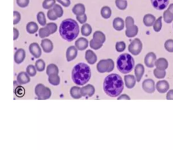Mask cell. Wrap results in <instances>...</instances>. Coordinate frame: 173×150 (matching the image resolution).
I'll return each instance as SVG.
<instances>
[{"mask_svg": "<svg viewBox=\"0 0 173 150\" xmlns=\"http://www.w3.org/2000/svg\"><path fill=\"white\" fill-rule=\"evenodd\" d=\"M103 89L105 93L110 97H117L124 89L123 78L117 74H110L105 78Z\"/></svg>", "mask_w": 173, "mask_h": 150, "instance_id": "cell-1", "label": "cell"}, {"mask_svg": "<svg viewBox=\"0 0 173 150\" xmlns=\"http://www.w3.org/2000/svg\"><path fill=\"white\" fill-rule=\"evenodd\" d=\"M59 32L64 39L71 42L78 36L79 26L75 20L72 18H67L61 23Z\"/></svg>", "mask_w": 173, "mask_h": 150, "instance_id": "cell-2", "label": "cell"}, {"mask_svg": "<svg viewBox=\"0 0 173 150\" xmlns=\"http://www.w3.org/2000/svg\"><path fill=\"white\" fill-rule=\"evenodd\" d=\"M91 75L90 68L85 63H79L72 70V80L78 86H83L86 84L90 79Z\"/></svg>", "mask_w": 173, "mask_h": 150, "instance_id": "cell-3", "label": "cell"}, {"mask_svg": "<svg viewBox=\"0 0 173 150\" xmlns=\"http://www.w3.org/2000/svg\"><path fill=\"white\" fill-rule=\"evenodd\" d=\"M135 66V60L131 54H123L117 60V68L121 73L127 74L131 72Z\"/></svg>", "mask_w": 173, "mask_h": 150, "instance_id": "cell-4", "label": "cell"}, {"mask_svg": "<svg viewBox=\"0 0 173 150\" xmlns=\"http://www.w3.org/2000/svg\"><path fill=\"white\" fill-rule=\"evenodd\" d=\"M114 62L111 59L102 60L96 65V69L99 72L104 73L111 72L114 68Z\"/></svg>", "mask_w": 173, "mask_h": 150, "instance_id": "cell-5", "label": "cell"}, {"mask_svg": "<svg viewBox=\"0 0 173 150\" xmlns=\"http://www.w3.org/2000/svg\"><path fill=\"white\" fill-rule=\"evenodd\" d=\"M134 18L132 17H127L126 19V35L129 38L136 36L138 33V28L134 23Z\"/></svg>", "mask_w": 173, "mask_h": 150, "instance_id": "cell-6", "label": "cell"}, {"mask_svg": "<svg viewBox=\"0 0 173 150\" xmlns=\"http://www.w3.org/2000/svg\"><path fill=\"white\" fill-rule=\"evenodd\" d=\"M35 94L39 100H46L49 99L51 95V91L48 87L39 84L35 87Z\"/></svg>", "mask_w": 173, "mask_h": 150, "instance_id": "cell-7", "label": "cell"}, {"mask_svg": "<svg viewBox=\"0 0 173 150\" xmlns=\"http://www.w3.org/2000/svg\"><path fill=\"white\" fill-rule=\"evenodd\" d=\"M143 48L142 42L139 38L133 40L128 47L129 53L134 56H137L140 54Z\"/></svg>", "mask_w": 173, "mask_h": 150, "instance_id": "cell-8", "label": "cell"}, {"mask_svg": "<svg viewBox=\"0 0 173 150\" xmlns=\"http://www.w3.org/2000/svg\"><path fill=\"white\" fill-rule=\"evenodd\" d=\"M142 87L145 92L151 94L154 92L156 88L154 81L152 79H146L143 81L142 83Z\"/></svg>", "mask_w": 173, "mask_h": 150, "instance_id": "cell-9", "label": "cell"}, {"mask_svg": "<svg viewBox=\"0 0 173 150\" xmlns=\"http://www.w3.org/2000/svg\"><path fill=\"white\" fill-rule=\"evenodd\" d=\"M156 61V56L153 52H150L146 55L144 58V63L147 67H154L155 61Z\"/></svg>", "mask_w": 173, "mask_h": 150, "instance_id": "cell-10", "label": "cell"}, {"mask_svg": "<svg viewBox=\"0 0 173 150\" xmlns=\"http://www.w3.org/2000/svg\"><path fill=\"white\" fill-rule=\"evenodd\" d=\"M81 94L83 97H92L95 93V88L92 84H87L83 86L80 90Z\"/></svg>", "mask_w": 173, "mask_h": 150, "instance_id": "cell-11", "label": "cell"}, {"mask_svg": "<svg viewBox=\"0 0 173 150\" xmlns=\"http://www.w3.org/2000/svg\"><path fill=\"white\" fill-rule=\"evenodd\" d=\"M152 5L157 10H162L167 8L169 0H151Z\"/></svg>", "mask_w": 173, "mask_h": 150, "instance_id": "cell-12", "label": "cell"}, {"mask_svg": "<svg viewBox=\"0 0 173 150\" xmlns=\"http://www.w3.org/2000/svg\"><path fill=\"white\" fill-rule=\"evenodd\" d=\"M170 88V84L165 80L159 81L156 83V89L160 94H164L167 92Z\"/></svg>", "mask_w": 173, "mask_h": 150, "instance_id": "cell-13", "label": "cell"}, {"mask_svg": "<svg viewBox=\"0 0 173 150\" xmlns=\"http://www.w3.org/2000/svg\"><path fill=\"white\" fill-rule=\"evenodd\" d=\"M29 51L30 53L35 58H39L42 54V51L39 45L36 42L31 43L29 45Z\"/></svg>", "mask_w": 173, "mask_h": 150, "instance_id": "cell-14", "label": "cell"}, {"mask_svg": "<svg viewBox=\"0 0 173 150\" xmlns=\"http://www.w3.org/2000/svg\"><path fill=\"white\" fill-rule=\"evenodd\" d=\"M78 54V50L76 46H71L68 48L66 51V58L67 61L70 62L75 59Z\"/></svg>", "mask_w": 173, "mask_h": 150, "instance_id": "cell-15", "label": "cell"}, {"mask_svg": "<svg viewBox=\"0 0 173 150\" xmlns=\"http://www.w3.org/2000/svg\"><path fill=\"white\" fill-rule=\"evenodd\" d=\"M41 46L43 51L46 53H50L53 49V44L50 40L44 39L41 41Z\"/></svg>", "mask_w": 173, "mask_h": 150, "instance_id": "cell-16", "label": "cell"}, {"mask_svg": "<svg viewBox=\"0 0 173 150\" xmlns=\"http://www.w3.org/2000/svg\"><path fill=\"white\" fill-rule=\"evenodd\" d=\"M75 46L77 50L84 51L87 48L88 46V41L86 38L81 37L75 41Z\"/></svg>", "mask_w": 173, "mask_h": 150, "instance_id": "cell-17", "label": "cell"}, {"mask_svg": "<svg viewBox=\"0 0 173 150\" xmlns=\"http://www.w3.org/2000/svg\"><path fill=\"white\" fill-rule=\"evenodd\" d=\"M145 72V68L142 64H138L135 68V74L136 80L140 82Z\"/></svg>", "mask_w": 173, "mask_h": 150, "instance_id": "cell-18", "label": "cell"}, {"mask_svg": "<svg viewBox=\"0 0 173 150\" xmlns=\"http://www.w3.org/2000/svg\"><path fill=\"white\" fill-rule=\"evenodd\" d=\"M25 58H26V51L23 48L18 49L15 53V62L18 64L23 62Z\"/></svg>", "mask_w": 173, "mask_h": 150, "instance_id": "cell-19", "label": "cell"}, {"mask_svg": "<svg viewBox=\"0 0 173 150\" xmlns=\"http://www.w3.org/2000/svg\"><path fill=\"white\" fill-rule=\"evenodd\" d=\"M124 82L126 87L128 89H132L136 85V77L131 74H129L127 75L124 76Z\"/></svg>", "mask_w": 173, "mask_h": 150, "instance_id": "cell-20", "label": "cell"}, {"mask_svg": "<svg viewBox=\"0 0 173 150\" xmlns=\"http://www.w3.org/2000/svg\"><path fill=\"white\" fill-rule=\"evenodd\" d=\"M85 59L90 64H94L97 61V56L92 50H87L85 53Z\"/></svg>", "mask_w": 173, "mask_h": 150, "instance_id": "cell-21", "label": "cell"}, {"mask_svg": "<svg viewBox=\"0 0 173 150\" xmlns=\"http://www.w3.org/2000/svg\"><path fill=\"white\" fill-rule=\"evenodd\" d=\"M155 66L157 69L165 70L168 67V62L165 58H159L155 61Z\"/></svg>", "mask_w": 173, "mask_h": 150, "instance_id": "cell-22", "label": "cell"}, {"mask_svg": "<svg viewBox=\"0 0 173 150\" xmlns=\"http://www.w3.org/2000/svg\"><path fill=\"white\" fill-rule=\"evenodd\" d=\"M113 26L115 30L118 31H120L124 28V22L123 18L120 17H116L113 20Z\"/></svg>", "mask_w": 173, "mask_h": 150, "instance_id": "cell-23", "label": "cell"}, {"mask_svg": "<svg viewBox=\"0 0 173 150\" xmlns=\"http://www.w3.org/2000/svg\"><path fill=\"white\" fill-rule=\"evenodd\" d=\"M29 75L25 72H21L18 74L17 76V81L20 84H25L29 83L30 81V78Z\"/></svg>", "mask_w": 173, "mask_h": 150, "instance_id": "cell-24", "label": "cell"}, {"mask_svg": "<svg viewBox=\"0 0 173 150\" xmlns=\"http://www.w3.org/2000/svg\"><path fill=\"white\" fill-rule=\"evenodd\" d=\"M72 12L76 16L83 15L85 14V6L83 4L79 3L76 4L72 8Z\"/></svg>", "mask_w": 173, "mask_h": 150, "instance_id": "cell-25", "label": "cell"}, {"mask_svg": "<svg viewBox=\"0 0 173 150\" xmlns=\"http://www.w3.org/2000/svg\"><path fill=\"white\" fill-rule=\"evenodd\" d=\"M93 39L98 43L103 44L106 41V36L102 32L97 31L93 33Z\"/></svg>", "mask_w": 173, "mask_h": 150, "instance_id": "cell-26", "label": "cell"}, {"mask_svg": "<svg viewBox=\"0 0 173 150\" xmlns=\"http://www.w3.org/2000/svg\"><path fill=\"white\" fill-rule=\"evenodd\" d=\"M156 20L155 17L151 14H146L143 17V23L146 26H151Z\"/></svg>", "mask_w": 173, "mask_h": 150, "instance_id": "cell-27", "label": "cell"}, {"mask_svg": "<svg viewBox=\"0 0 173 150\" xmlns=\"http://www.w3.org/2000/svg\"><path fill=\"white\" fill-rule=\"evenodd\" d=\"M80 88L79 87L77 86H74L73 87H71L70 90V95L72 98L74 99H80L82 97L80 92Z\"/></svg>", "mask_w": 173, "mask_h": 150, "instance_id": "cell-28", "label": "cell"}, {"mask_svg": "<svg viewBox=\"0 0 173 150\" xmlns=\"http://www.w3.org/2000/svg\"><path fill=\"white\" fill-rule=\"evenodd\" d=\"M38 29H39V26L35 22H29L26 25V31L28 33L31 34H33L36 33L38 31Z\"/></svg>", "mask_w": 173, "mask_h": 150, "instance_id": "cell-29", "label": "cell"}, {"mask_svg": "<svg viewBox=\"0 0 173 150\" xmlns=\"http://www.w3.org/2000/svg\"><path fill=\"white\" fill-rule=\"evenodd\" d=\"M82 35L84 36L87 37L90 36L92 32V28L88 23H84L82 25L81 29Z\"/></svg>", "mask_w": 173, "mask_h": 150, "instance_id": "cell-30", "label": "cell"}, {"mask_svg": "<svg viewBox=\"0 0 173 150\" xmlns=\"http://www.w3.org/2000/svg\"><path fill=\"white\" fill-rule=\"evenodd\" d=\"M60 81L61 79L58 74H52L49 75V83L53 86H58L60 83Z\"/></svg>", "mask_w": 173, "mask_h": 150, "instance_id": "cell-31", "label": "cell"}, {"mask_svg": "<svg viewBox=\"0 0 173 150\" xmlns=\"http://www.w3.org/2000/svg\"><path fill=\"white\" fill-rule=\"evenodd\" d=\"M101 14L102 17L105 19H108L111 17L112 14V11L109 7L104 6L101 10Z\"/></svg>", "mask_w": 173, "mask_h": 150, "instance_id": "cell-32", "label": "cell"}, {"mask_svg": "<svg viewBox=\"0 0 173 150\" xmlns=\"http://www.w3.org/2000/svg\"><path fill=\"white\" fill-rule=\"evenodd\" d=\"M59 72V68L54 64H49L46 69V73L48 76L51 74H58Z\"/></svg>", "mask_w": 173, "mask_h": 150, "instance_id": "cell-33", "label": "cell"}, {"mask_svg": "<svg viewBox=\"0 0 173 150\" xmlns=\"http://www.w3.org/2000/svg\"><path fill=\"white\" fill-rule=\"evenodd\" d=\"M37 19L40 25L42 26H45L46 25V20L45 15L43 12H39L37 15Z\"/></svg>", "mask_w": 173, "mask_h": 150, "instance_id": "cell-34", "label": "cell"}, {"mask_svg": "<svg viewBox=\"0 0 173 150\" xmlns=\"http://www.w3.org/2000/svg\"><path fill=\"white\" fill-rule=\"evenodd\" d=\"M163 19L166 23H171L173 20V15L168 10H165L163 13Z\"/></svg>", "mask_w": 173, "mask_h": 150, "instance_id": "cell-35", "label": "cell"}, {"mask_svg": "<svg viewBox=\"0 0 173 150\" xmlns=\"http://www.w3.org/2000/svg\"><path fill=\"white\" fill-rule=\"evenodd\" d=\"M50 35H51L50 31L47 26H45L44 28L40 29L39 31V35L40 38H44L45 37H47L49 36Z\"/></svg>", "mask_w": 173, "mask_h": 150, "instance_id": "cell-36", "label": "cell"}, {"mask_svg": "<svg viewBox=\"0 0 173 150\" xmlns=\"http://www.w3.org/2000/svg\"><path fill=\"white\" fill-rule=\"evenodd\" d=\"M56 0H44L43 2V8L45 9H50L56 4Z\"/></svg>", "mask_w": 173, "mask_h": 150, "instance_id": "cell-37", "label": "cell"}, {"mask_svg": "<svg viewBox=\"0 0 173 150\" xmlns=\"http://www.w3.org/2000/svg\"><path fill=\"white\" fill-rule=\"evenodd\" d=\"M153 73L155 78L158 79L163 78L166 75V71L163 70L159 69L156 68L154 70Z\"/></svg>", "mask_w": 173, "mask_h": 150, "instance_id": "cell-38", "label": "cell"}, {"mask_svg": "<svg viewBox=\"0 0 173 150\" xmlns=\"http://www.w3.org/2000/svg\"><path fill=\"white\" fill-rule=\"evenodd\" d=\"M115 4L118 8L120 10H124L127 7L126 0H115Z\"/></svg>", "mask_w": 173, "mask_h": 150, "instance_id": "cell-39", "label": "cell"}, {"mask_svg": "<svg viewBox=\"0 0 173 150\" xmlns=\"http://www.w3.org/2000/svg\"><path fill=\"white\" fill-rule=\"evenodd\" d=\"M35 67L38 71L42 72L44 71L45 68V63L43 60L39 59L35 63Z\"/></svg>", "mask_w": 173, "mask_h": 150, "instance_id": "cell-40", "label": "cell"}, {"mask_svg": "<svg viewBox=\"0 0 173 150\" xmlns=\"http://www.w3.org/2000/svg\"><path fill=\"white\" fill-rule=\"evenodd\" d=\"M162 17H160L155 20L154 23L153 29L156 32H159L160 31L162 28Z\"/></svg>", "mask_w": 173, "mask_h": 150, "instance_id": "cell-41", "label": "cell"}, {"mask_svg": "<svg viewBox=\"0 0 173 150\" xmlns=\"http://www.w3.org/2000/svg\"><path fill=\"white\" fill-rule=\"evenodd\" d=\"M52 9L56 13V16L58 17V18L62 17L64 13V10L60 5L59 4H55Z\"/></svg>", "mask_w": 173, "mask_h": 150, "instance_id": "cell-42", "label": "cell"}, {"mask_svg": "<svg viewBox=\"0 0 173 150\" xmlns=\"http://www.w3.org/2000/svg\"><path fill=\"white\" fill-rule=\"evenodd\" d=\"M115 48L117 52L122 53L126 50V43L124 41L117 42L115 45Z\"/></svg>", "mask_w": 173, "mask_h": 150, "instance_id": "cell-43", "label": "cell"}, {"mask_svg": "<svg viewBox=\"0 0 173 150\" xmlns=\"http://www.w3.org/2000/svg\"><path fill=\"white\" fill-rule=\"evenodd\" d=\"M36 68L32 65H29L26 68V73H28L29 76L33 77L36 75L37 74V70Z\"/></svg>", "mask_w": 173, "mask_h": 150, "instance_id": "cell-44", "label": "cell"}, {"mask_svg": "<svg viewBox=\"0 0 173 150\" xmlns=\"http://www.w3.org/2000/svg\"><path fill=\"white\" fill-rule=\"evenodd\" d=\"M165 48L169 53H173V40L168 39L165 42Z\"/></svg>", "mask_w": 173, "mask_h": 150, "instance_id": "cell-45", "label": "cell"}, {"mask_svg": "<svg viewBox=\"0 0 173 150\" xmlns=\"http://www.w3.org/2000/svg\"><path fill=\"white\" fill-rule=\"evenodd\" d=\"M15 94L18 97H22L25 94V90L23 87L18 86L15 90Z\"/></svg>", "mask_w": 173, "mask_h": 150, "instance_id": "cell-46", "label": "cell"}, {"mask_svg": "<svg viewBox=\"0 0 173 150\" xmlns=\"http://www.w3.org/2000/svg\"><path fill=\"white\" fill-rule=\"evenodd\" d=\"M45 26H47L49 29L50 31L51 34H53L56 33L57 29V25L54 23H50L46 24Z\"/></svg>", "mask_w": 173, "mask_h": 150, "instance_id": "cell-47", "label": "cell"}, {"mask_svg": "<svg viewBox=\"0 0 173 150\" xmlns=\"http://www.w3.org/2000/svg\"><path fill=\"white\" fill-rule=\"evenodd\" d=\"M90 47L93 50H98L101 48L103 44H100L93 40V39L90 41Z\"/></svg>", "mask_w": 173, "mask_h": 150, "instance_id": "cell-48", "label": "cell"}, {"mask_svg": "<svg viewBox=\"0 0 173 150\" xmlns=\"http://www.w3.org/2000/svg\"><path fill=\"white\" fill-rule=\"evenodd\" d=\"M47 17L51 20H56L58 18V17L56 16V13L54 12L52 8L49 9L48 11Z\"/></svg>", "mask_w": 173, "mask_h": 150, "instance_id": "cell-49", "label": "cell"}, {"mask_svg": "<svg viewBox=\"0 0 173 150\" xmlns=\"http://www.w3.org/2000/svg\"><path fill=\"white\" fill-rule=\"evenodd\" d=\"M14 14V21H13V24L17 25L20 23L21 20V15L20 12L17 11H14L13 12Z\"/></svg>", "mask_w": 173, "mask_h": 150, "instance_id": "cell-50", "label": "cell"}, {"mask_svg": "<svg viewBox=\"0 0 173 150\" xmlns=\"http://www.w3.org/2000/svg\"><path fill=\"white\" fill-rule=\"evenodd\" d=\"M17 4L21 8H25L29 4V0H17Z\"/></svg>", "mask_w": 173, "mask_h": 150, "instance_id": "cell-51", "label": "cell"}, {"mask_svg": "<svg viewBox=\"0 0 173 150\" xmlns=\"http://www.w3.org/2000/svg\"><path fill=\"white\" fill-rule=\"evenodd\" d=\"M76 19L80 23L84 24L87 21V16L86 14H84L83 15L76 16Z\"/></svg>", "mask_w": 173, "mask_h": 150, "instance_id": "cell-52", "label": "cell"}, {"mask_svg": "<svg viewBox=\"0 0 173 150\" xmlns=\"http://www.w3.org/2000/svg\"><path fill=\"white\" fill-rule=\"evenodd\" d=\"M59 3L61 4L62 6L65 7H69L71 4L70 0H56Z\"/></svg>", "mask_w": 173, "mask_h": 150, "instance_id": "cell-53", "label": "cell"}, {"mask_svg": "<svg viewBox=\"0 0 173 150\" xmlns=\"http://www.w3.org/2000/svg\"><path fill=\"white\" fill-rule=\"evenodd\" d=\"M166 98L167 100H173V90H170L167 93Z\"/></svg>", "mask_w": 173, "mask_h": 150, "instance_id": "cell-54", "label": "cell"}, {"mask_svg": "<svg viewBox=\"0 0 173 150\" xmlns=\"http://www.w3.org/2000/svg\"><path fill=\"white\" fill-rule=\"evenodd\" d=\"M123 99H126V100H131V98L129 95L126 94H123L119 97L118 98L117 100H123Z\"/></svg>", "mask_w": 173, "mask_h": 150, "instance_id": "cell-55", "label": "cell"}, {"mask_svg": "<svg viewBox=\"0 0 173 150\" xmlns=\"http://www.w3.org/2000/svg\"><path fill=\"white\" fill-rule=\"evenodd\" d=\"M13 31H14V37H13V39L14 40H17V38H18L19 37V35H20V33H19V31L16 28L13 29Z\"/></svg>", "mask_w": 173, "mask_h": 150, "instance_id": "cell-56", "label": "cell"}, {"mask_svg": "<svg viewBox=\"0 0 173 150\" xmlns=\"http://www.w3.org/2000/svg\"><path fill=\"white\" fill-rule=\"evenodd\" d=\"M167 10H168L171 13H172L173 15V4H171L169 5L168 8L167 9Z\"/></svg>", "mask_w": 173, "mask_h": 150, "instance_id": "cell-57", "label": "cell"}]
</instances>
